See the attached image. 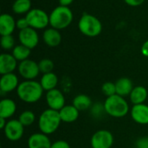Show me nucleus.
I'll return each instance as SVG.
<instances>
[{
	"label": "nucleus",
	"instance_id": "nucleus-29",
	"mask_svg": "<svg viewBox=\"0 0 148 148\" xmlns=\"http://www.w3.org/2000/svg\"><path fill=\"white\" fill-rule=\"evenodd\" d=\"M1 47L3 50H10L15 47V38L12 35L1 36Z\"/></svg>",
	"mask_w": 148,
	"mask_h": 148
},
{
	"label": "nucleus",
	"instance_id": "nucleus-14",
	"mask_svg": "<svg viewBox=\"0 0 148 148\" xmlns=\"http://www.w3.org/2000/svg\"><path fill=\"white\" fill-rule=\"evenodd\" d=\"M17 61L12 54L3 53L0 56V74L5 75L13 73L17 69Z\"/></svg>",
	"mask_w": 148,
	"mask_h": 148
},
{
	"label": "nucleus",
	"instance_id": "nucleus-2",
	"mask_svg": "<svg viewBox=\"0 0 148 148\" xmlns=\"http://www.w3.org/2000/svg\"><path fill=\"white\" fill-rule=\"evenodd\" d=\"M62 122L59 111L48 108L44 110L38 118V128L41 133L49 135L54 134Z\"/></svg>",
	"mask_w": 148,
	"mask_h": 148
},
{
	"label": "nucleus",
	"instance_id": "nucleus-4",
	"mask_svg": "<svg viewBox=\"0 0 148 148\" xmlns=\"http://www.w3.org/2000/svg\"><path fill=\"white\" fill-rule=\"evenodd\" d=\"M74 15L69 7L59 5L49 14L50 27L58 30L68 28L73 22Z\"/></svg>",
	"mask_w": 148,
	"mask_h": 148
},
{
	"label": "nucleus",
	"instance_id": "nucleus-1",
	"mask_svg": "<svg viewBox=\"0 0 148 148\" xmlns=\"http://www.w3.org/2000/svg\"><path fill=\"white\" fill-rule=\"evenodd\" d=\"M43 91L40 82L35 80H25L19 83L16 95L22 101L31 104L37 102L42 98Z\"/></svg>",
	"mask_w": 148,
	"mask_h": 148
},
{
	"label": "nucleus",
	"instance_id": "nucleus-9",
	"mask_svg": "<svg viewBox=\"0 0 148 148\" xmlns=\"http://www.w3.org/2000/svg\"><path fill=\"white\" fill-rule=\"evenodd\" d=\"M24 133V127L18 120H10L7 121L5 127L3 128L4 136L7 140L10 141H17L19 140Z\"/></svg>",
	"mask_w": 148,
	"mask_h": 148
},
{
	"label": "nucleus",
	"instance_id": "nucleus-3",
	"mask_svg": "<svg viewBox=\"0 0 148 148\" xmlns=\"http://www.w3.org/2000/svg\"><path fill=\"white\" fill-rule=\"evenodd\" d=\"M103 104L106 114L114 118L125 117L130 110L129 105L125 98L118 95L107 97Z\"/></svg>",
	"mask_w": 148,
	"mask_h": 148
},
{
	"label": "nucleus",
	"instance_id": "nucleus-24",
	"mask_svg": "<svg viewBox=\"0 0 148 148\" xmlns=\"http://www.w3.org/2000/svg\"><path fill=\"white\" fill-rule=\"evenodd\" d=\"M11 10L17 15L27 14L31 10L30 0H15L12 3Z\"/></svg>",
	"mask_w": 148,
	"mask_h": 148
},
{
	"label": "nucleus",
	"instance_id": "nucleus-10",
	"mask_svg": "<svg viewBox=\"0 0 148 148\" xmlns=\"http://www.w3.org/2000/svg\"><path fill=\"white\" fill-rule=\"evenodd\" d=\"M18 41L20 44L33 49H35L39 42V36L36 32V29L29 27L25 29L20 30L18 33Z\"/></svg>",
	"mask_w": 148,
	"mask_h": 148
},
{
	"label": "nucleus",
	"instance_id": "nucleus-20",
	"mask_svg": "<svg viewBox=\"0 0 148 148\" xmlns=\"http://www.w3.org/2000/svg\"><path fill=\"white\" fill-rule=\"evenodd\" d=\"M16 111V102L9 98L3 99L0 101V117L4 119H9L12 117Z\"/></svg>",
	"mask_w": 148,
	"mask_h": 148
},
{
	"label": "nucleus",
	"instance_id": "nucleus-21",
	"mask_svg": "<svg viewBox=\"0 0 148 148\" xmlns=\"http://www.w3.org/2000/svg\"><path fill=\"white\" fill-rule=\"evenodd\" d=\"M147 89L143 86H136L132 90L129 97L130 101L134 105L143 104L147 99Z\"/></svg>",
	"mask_w": 148,
	"mask_h": 148
},
{
	"label": "nucleus",
	"instance_id": "nucleus-12",
	"mask_svg": "<svg viewBox=\"0 0 148 148\" xmlns=\"http://www.w3.org/2000/svg\"><path fill=\"white\" fill-rule=\"evenodd\" d=\"M18 85V77L14 73L2 75L0 79V90L2 93H10L16 90Z\"/></svg>",
	"mask_w": 148,
	"mask_h": 148
},
{
	"label": "nucleus",
	"instance_id": "nucleus-25",
	"mask_svg": "<svg viewBox=\"0 0 148 148\" xmlns=\"http://www.w3.org/2000/svg\"><path fill=\"white\" fill-rule=\"evenodd\" d=\"M30 52H31L30 49H29L22 44H19V45H16L14 47L11 54L16 59V61L20 62L29 59V56H30Z\"/></svg>",
	"mask_w": 148,
	"mask_h": 148
},
{
	"label": "nucleus",
	"instance_id": "nucleus-11",
	"mask_svg": "<svg viewBox=\"0 0 148 148\" xmlns=\"http://www.w3.org/2000/svg\"><path fill=\"white\" fill-rule=\"evenodd\" d=\"M46 103L50 109L60 111L65 106V97L62 92L57 88L48 91L45 95Z\"/></svg>",
	"mask_w": 148,
	"mask_h": 148
},
{
	"label": "nucleus",
	"instance_id": "nucleus-17",
	"mask_svg": "<svg viewBox=\"0 0 148 148\" xmlns=\"http://www.w3.org/2000/svg\"><path fill=\"white\" fill-rule=\"evenodd\" d=\"M42 39L44 43L51 48L58 46L62 42V35L60 31L52 27L48 28L42 34Z\"/></svg>",
	"mask_w": 148,
	"mask_h": 148
},
{
	"label": "nucleus",
	"instance_id": "nucleus-7",
	"mask_svg": "<svg viewBox=\"0 0 148 148\" xmlns=\"http://www.w3.org/2000/svg\"><path fill=\"white\" fill-rule=\"evenodd\" d=\"M17 71L24 80H35L40 73L38 63L30 59L20 62L17 66Z\"/></svg>",
	"mask_w": 148,
	"mask_h": 148
},
{
	"label": "nucleus",
	"instance_id": "nucleus-31",
	"mask_svg": "<svg viewBox=\"0 0 148 148\" xmlns=\"http://www.w3.org/2000/svg\"><path fill=\"white\" fill-rule=\"evenodd\" d=\"M16 29H18L19 31L23 30V29H25L29 27L26 17H21V18L17 19L16 22Z\"/></svg>",
	"mask_w": 148,
	"mask_h": 148
},
{
	"label": "nucleus",
	"instance_id": "nucleus-30",
	"mask_svg": "<svg viewBox=\"0 0 148 148\" xmlns=\"http://www.w3.org/2000/svg\"><path fill=\"white\" fill-rule=\"evenodd\" d=\"M101 91L102 93L107 96H112L114 95H116V87H115V83L111 82H108L102 84L101 86Z\"/></svg>",
	"mask_w": 148,
	"mask_h": 148
},
{
	"label": "nucleus",
	"instance_id": "nucleus-26",
	"mask_svg": "<svg viewBox=\"0 0 148 148\" xmlns=\"http://www.w3.org/2000/svg\"><path fill=\"white\" fill-rule=\"evenodd\" d=\"M36 120V115L34 112L30 110H25L22 112L18 117V121L23 125V127H29L31 126Z\"/></svg>",
	"mask_w": 148,
	"mask_h": 148
},
{
	"label": "nucleus",
	"instance_id": "nucleus-37",
	"mask_svg": "<svg viewBox=\"0 0 148 148\" xmlns=\"http://www.w3.org/2000/svg\"><path fill=\"white\" fill-rule=\"evenodd\" d=\"M6 124H7V120L4 119V118H1L0 117V128L3 130V128L5 127Z\"/></svg>",
	"mask_w": 148,
	"mask_h": 148
},
{
	"label": "nucleus",
	"instance_id": "nucleus-16",
	"mask_svg": "<svg viewBox=\"0 0 148 148\" xmlns=\"http://www.w3.org/2000/svg\"><path fill=\"white\" fill-rule=\"evenodd\" d=\"M16 20L14 17L8 14L3 13L0 16V34L1 36L12 35L15 29L16 28Z\"/></svg>",
	"mask_w": 148,
	"mask_h": 148
},
{
	"label": "nucleus",
	"instance_id": "nucleus-13",
	"mask_svg": "<svg viewBox=\"0 0 148 148\" xmlns=\"http://www.w3.org/2000/svg\"><path fill=\"white\" fill-rule=\"evenodd\" d=\"M131 117L134 122L140 125H148V105H134L131 109Z\"/></svg>",
	"mask_w": 148,
	"mask_h": 148
},
{
	"label": "nucleus",
	"instance_id": "nucleus-28",
	"mask_svg": "<svg viewBox=\"0 0 148 148\" xmlns=\"http://www.w3.org/2000/svg\"><path fill=\"white\" fill-rule=\"evenodd\" d=\"M90 112H91L92 116L96 118V119H100L104 114H107L105 108H104V104H102L101 102H97V103L93 104L91 108H90Z\"/></svg>",
	"mask_w": 148,
	"mask_h": 148
},
{
	"label": "nucleus",
	"instance_id": "nucleus-32",
	"mask_svg": "<svg viewBox=\"0 0 148 148\" xmlns=\"http://www.w3.org/2000/svg\"><path fill=\"white\" fill-rule=\"evenodd\" d=\"M135 146L137 148H148V137H141L138 139Z\"/></svg>",
	"mask_w": 148,
	"mask_h": 148
},
{
	"label": "nucleus",
	"instance_id": "nucleus-36",
	"mask_svg": "<svg viewBox=\"0 0 148 148\" xmlns=\"http://www.w3.org/2000/svg\"><path fill=\"white\" fill-rule=\"evenodd\" d=\"M58 1H59V4L60 5L67 6V7H69L74 2V0H58Z\"/></svg>",
	"mask_w": 148,
	"mask_h": 148
},
{
	"label": "nucleus",
	"instance_id": "nucleus-19",
	"mask_svg": "<svg viewBox=\"0 0 148 148\" xmlns=\"http://www.w3.org/2000/svg\"><path fill=\"white\" fill-rule=\"evenodd\" d=\"M116 87V95H121L122 97H126L130 95L132 90L134 89L133 82L127 77H121L118 79L115 82Z\"/></svg>",
	"mask_w": 148,
	"mask_h": 148
},
{
	"label": "nucleus",
	"instance_id": "nucleus-35",
	"mask_svg": "<svg viewBox=\"0 0 148 148\" xmlns=\"http://www.w3.org/2000/svg\"><path fill=\"white\" fill-rule=\"evenodd\" d=\"M141 53L144 56L148 57V40L146 41L141 46Z\"/></svg>",
	"mask_w": 148,
	"mask_h": 148
},
{
	"label": "nucleus",
	"instance_id": "nucleus-33",
	"mask_svg": "<svg viewBox=\"0 0 148 148\" xmlns=\"http://www.w3.org/2000/svg\"><path fill=\"white\" fill-rule=\"evenodd\" d=\"M50 148H70V146L67 141L60 140H56L54 143H52Z\"/></svg>",
	"mask_w": 148,
	"mask_h": 148
},
{
	"label": "nucleus",
	"instance_id": "nucleus-6",
	"mask_svg": "<svg viewBox=\"0 0 148 148\" xmlns=\"http://www.w3.org/2000/svg\"><path fill=\"white\" fill-rule=\"evenodd\" d=\"M29 26L35 29H42L49 24V16L41 9H31L25 16Z\"/></svg>",
	"mask_w": 148,
	"mask_h": 148
},
{
	"label": "nucleus",
	"instance_id": "nucleus-8",
	"mask_svg": "<svg viewBox=\"0 0 148 148\" xmlns=\"http://www.w3.org/2000/svg\"><path fill=\"white\" fill-rule=\"evenodd\" d=\"M114 140V136L110 131L101 129L92 135L90 144L92 148H111Z\"/></svg>",
	"mask_w": 148,
	"mask_h": 148
},
{
	"label": "nucleus",
	"instance_id": "nucleus-18",
	"mask_svg": "<svg viewBox=\"0 0 148 148\" xmlns=\"http://www.w3.org/2000/svg\"><path fill=\"white\" fill-rule=\"evenodd\" d=\"M80 111L73 105H65L60 111V117L62 122L72 123L75 122L79 117Z\"/></svg>",
	"mask_w": 148,
	"mask_h": 148
},
{
	"label": "nucleus",
	"instance_id": "nucleus-34",
	"mask_svg": "<svg viewBox=\"0 0 148 148\" xmlns=\"http://www.w3.org/2000/svg\"><path fill=\"white\" fill-rule=\"evenodd\" d=\"M124 2L129 6L137 7V6L141 5L145 2V0H124Z\"/></svg>",
	"mask_w": 148,
	"mask_h": 148
},
{
	"label": "nucleus",
	"instance_id": "nucleus-23",
	"mask_svg": "<svg viewBox=\"0 0 148 148\" xmlns=\"http://www.w3.org/2000/svg\"><path fill=\"white\" fill-rule=\"evenodd\" d=\"M74 107H75L79 111H85L88 109H90L92 107V101L89 96L87 95H76L73 100Z\"/></svg>",
	"mask_w": 148,
	"mask_h": 148
},
{
	"label": "nucleus",
	"instance_id": "nucleus-5",
	"mask_svg": "<svg viewBox=\"0 0 148 148\" xmlns=\"http://www.w3.org/2000/svg\"><path fill=\"white\" fill-rule=\"evenodd\" d=\"M78 28L82 34L88 37L98 36L102 31L101 22L95 16L88 13H84L78 22Z\"/></svg>",
	"mask_w": 148,
	"mask_h": 148
},
{
	"label": "nucleus",
	"instance_id": "nucleus-22",
	"mask_svg": "<svg viewBox=\"0 0 148 148\" xmlns=\"http://www.w3.org/2000/svg\"><path fill=\"white\" fill-rule=\"evenodd\" d=\"M39 82H40L41 86L42 87L43 90L48 92V91L56 88V86L58 83V77L53 72L43 74L42 75Z\"/></svg>",
	"mask_w": 148,
	"mask_h": 148
},
{
	"label": "nucleus",
	"instance_id": "nucleus-15",
	"mask_svg": "<svg viewBox=\"0 0 148 148\" xmlns=\"http://www.w3.org/2000/svg\"><path fill=\"white\" fill-rule=\"evenodd\" d=\"M52 143L49 135L42 133H36L29 136L28 140L29 148H50Z\"/></svg>",
	"mask_w": 148,
	"mask_h": 148
},
{
	"label": "nucleus",
	"instance_id": "nucleus-27",
	"mask_svg": "<svg viewBox=\"0 0 148 148\" xmlns=\"http://www.w3.org/2000/svg\"><path fill=\"white\" fill-rule=\"evenodd\" d=\"M38 66H39L40 73H42V75L52 72L53 69H54V67H55L53 61L50 60V59H49V58L42 59L38 62Z\"/></svg>",
	"mask_w": 148,
	"mask_h": 148
}]
</instances>
